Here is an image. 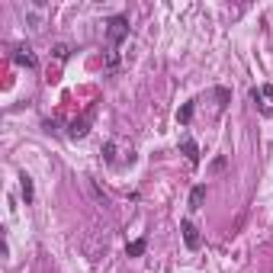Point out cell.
<instances>
[{
    "instance_id": "obj_1",
    "label": "cell",
    "mask_w": 273,
    "mask_h": 273,
    "mask_svg": "<svg viewBox=\"0 0 273 273\" xmlns=\"http://www.w3.org/2000/svg\"><path fill=\"white\" fill-rule=\"evenodd\" d=\"M126 36H129V19H126V16H113V19L106 23V39H109V45H119Z\"/></svg>"
},
{
    "instance_id": "obj_9",
    "label": "cell",
    "mask_w": 273,
    "mask_h": 273,
    "mask_svg": "<svg viewBox=\"0 0 273 273\" xmlns=\"http://www.w3.org/2000/svg\"><path fill=\"white\" fill-rule=\"evenodd\" d=\"M215 97H218V109H225V106H228V100H231V93L225 90V87H215Z\"/></svg>"
},
{
    "instance_id": "obj_10",
    "label": "cell",
    "mask_w": 273,
    "mask_h": 273,
    "mask_svg": "<svg viewBox=\"0 0 273 273\" xmlns=\"http://www.w3.org/2000/svg\"><path fill=\"white\" fill-rule=\"evenodd\" d=\"M68 55H71V49H68L65 42H58V45H55V58H58V61H68Z\"/></svg>"
},
{
    "instance_id": "obj_4",
    "label": "cell",
    "mask_w": 273,
    "mask_h": 273,
    "mask_svg": "<svg viewBox=\"0 0 273 273\" xmlns=\"http://www.w3.org/2000/svg\"><path fill=\"white\" fill-rule=\"evenodd\" d=\"M19 190H23L26 206H32V200H36V187H32V177L29 174H19Z\"/></svg>"
},
{
    "instance_id": "obj_6",
    "label": "cell",
    "mask_w": 273,
    "mask_h": 273,
    "mask_svg": "<svg viewBox=\"0 0 273 273\" xmlns=\"http://www.w3.org/2000/svg\"><path fill=\"white\" fill-rule=\"evenodd\" d=\"M87 126H90L87 119H74L71 129H68V135H71V138H84V135H87Z\"/></svg>"
},
{
    "instance_id": "obj_5",
    "label": "cell",
    "mask_w": 273,
    "mask_h": 273,
    "mask_svg": "<svg viewBox=\"0 0 273 273\" xmlns=\"http://www.w3.org/2000/svg\"><path fill=\"white\" fill-rule=\"evenodd\" d=\"M203 203H206V187L200 183V187H193V190H190V209L196 212V209H203Z\"/></svg>"
},
{
    "instance_id": "obj_3",
    "label": "cell",
    "mask_w": 273,
    "mask_h": 273,
    "mask_svg": "<svg viewBox=\"0 0 273 273\" xmlns=\"http://www.w3.org/2000/svg\"><path fill=\"white\" fill-rule=\"evenodd\" d=\"M13 58H16V65H23V68H36V55H32L29 45H16Z\"/></svg>"
},
{
    "instance_id": "obj_8",
    "label": "cell",
    "mask_w": 273,
    "mask_h": 273,
    "mask_svg": "<svg viewBox=\"0 0 273 273\" xmlns=\"http://www.w3.org/2000/svg\"><path fill=\"white\" fill-rule=\"evenodd\" d=\"M145 248H148V238H138V241H132V244H129V257L145 254Z\"/></svg>"
},
{
    "instance_id": "obj_11",
    "label": "cell",
    "mask_w": 273,
    "mask_h": 273,
    "mask_svg": "<svg viewBox=\"0 0 273 273\" xmlns=\"http://www.w3.org/2000/svg\"><path fill=\"white\" fill-rule=\"evenodd\" d=\"M103 158L106 161H116V141H106V145H103Z\"/></svg>"
},
{
    "instance_id": "obj_12",
    "label": "cell",
    "mask_w": 273,
    "mask_h": 273,
    "mask_svg": "<svg viewBox=\"0 0 273 273\" xmlns=\"http://www.w3.org/2000/svg\"><path fill=\"white\" fill-rule=\"evenodd\" d=\"M190 119H193V103H187V106L180 109V122H183V126H187Z\"/></svg>"
},
{
    "instance_id": "obj_13",
    "label": "cell",
    "mask_w": 273,
    "mask_h": 273,
    "mask_svg": "<svg viewBox=\"0 0 273 273\" xmlns=\"http://www.w3.org/2000/svg\"><path fill=\"white\" fill-rule=\"evenodd\" d=\"M209 170H212V174H218V170H225V158H215L212 164H209Z\"/></svg>"
},
{
    "instance_id": "obj_7",
    "label": "cell",
    "mask_w": 273,
    "mask_h": 273,
    "mask_svg": "<svg viewBox=\"0 0 273 273\" xmlns=\"http://www.w3.org/2000/svg\"><path fill=\"white\" fill-rule=\"evenodd\" d=\"M183 154L190 158V164L200 161V148H196V141H193V138H183Z\"/></svg>"
},
{
    "instance_id": "obj_2",
    "label": "cell",
    "mask_w": 273,
    "mask_h": 273,
    "mask_svg": "<svg viewBox=\"0 0 273 273\" xmlns=\"http://www.w3.org/2000/svg\"><path fill=\"white\" fill-rule=\"evenodd\" d=\"M180 231H183V241H187V248H190V251H196V248L203 244L200 228H196V225L190 222V218H187V222H180Z\"/></svg>"
}]
</instances>
